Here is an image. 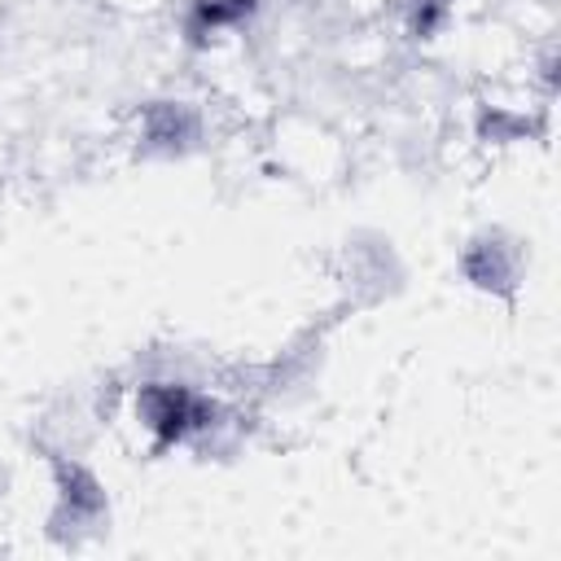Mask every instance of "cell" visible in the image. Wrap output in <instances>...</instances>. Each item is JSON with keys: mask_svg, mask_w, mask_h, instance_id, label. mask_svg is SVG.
Masks as SVG:
<instances>
[{"mask_svg": "<svg viewBox=\"0 0 561 561\" xmlns=\"http://www.w3.org/2000/svg\"><path fill=\"white\" fill-rule=\"evenodd\" d=\"M48 478H53V500H48L44 530H48L53 543L83 548V543L110 535L114 500H110L105 478L83 456L53 447L48 451Z\"/></svg>", "mask_w": 561, "mask_h": 561, "instance_id": "obj_1", "label": "cell"}, {"mask_svg": "<svg viewBox=\"0 0 561 561\" xmlns=\"http://www.w3.org/2000/svg\"><path fill=\"white\" fill-rule=\"evenodd\" d=\"M456 272L473 294L517 307L526 289V272H530V245L504 224H482L460 241Z\"/></svg>", "mask_w": 561, "mask_h": 561, "instance_id": "obj_2", "label": "cell"}, {"mask_svg": "<svg viewBox=\"0 0 561 561\" xmlns=\"http://www.w3.org/2000/svg\"><path fill=\"white\" fill-rule=\"evenodd\" d=\"M333 280L351 307H381L403 289L408 267H403L399 245L386 232L355 228L351 237H342L333 254Z\"/></svg>", "mask_w": 561, "mask_h": 561, "instance_id": "obj_3", "label": "cell"}, {"mask_svg": "<svg viewBox=\"0 0 561 561\" xmlns=\"http://www.w3.org/2000/svg\"><path fill=\"white\" fill-rule=\"evenodd\" d=\"M131 145L145 162H184L206 145V110L175 92L149 96L131 114Z\"/></svg>", "mask_w": 561, "mask_h": 561, "instance_id": "obj_4", "label": "cell"}, {"mask_svg": "<svg viewBox=\"0 0 561 561\" xmlns=\"http://www.w3.org/2000/svg\"><path fill=\"white\" fill-rule=\"evenodd\" d=\"M263 0H184L180 9V35L193 48H210L224 35L245 31L259 18Z\"/></svg>", "mask_w": 561, "mask_h": 561, "instance_id": "obj_5", "label": "cell"}, {"mask_svg": "<svg viewBox=\"0 0 561 561\" xmlns=\"http://www.w3.org/2000/svg\"><path fill=\"white\" fill-rule=\"evenodd\" d=\"M451 13H456V0H403V4H399L403 31H408V39H416V44L438 39V35L447 31Z\"/></svg>", "mask_w": 561, "mask_h": 561, "instance_id": "obj_6", "label": "cell"}, {"mask_svg": "<svg viewBox=\"0 0 561 561\" xmlns=\"http://www.w3.org/2000/svg\"><path fill=\"white\" fill-rule=\"evenodd\" d=\"M473 127H478V140H491V145H513V140L530 136V118L517 110H504V105H482Z\"/></svg>", "mask_w": 561, "mask_h": 561, "instance_id": "obj_7", "label": "cell"}]
</instances>
